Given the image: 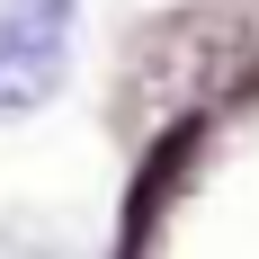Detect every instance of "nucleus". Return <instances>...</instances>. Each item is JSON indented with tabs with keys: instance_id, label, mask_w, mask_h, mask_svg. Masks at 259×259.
<instances>
[{
	"instance_id": "2",
	"label": "nucleus",
	"mask_w": 259,
	"mask_h": 259,
	"mask_svg": "<svg viewBox=\"0 0 259 259\" xmlns=\"http://www.w3.org/2000/svg\"><path fill=\"white\" fill-rule=\"evenodd\" d=\"M188 161H197V116H188V125H170L152 152H143V170H134V197H125V250H116V259H152L161 214H170V197L188 188Z\"/></svg>"
},
{
	"instance_id": "1",
	"label": "nucleus",
	"mask_w": 259,
	"mask_h": 259,
	"mask_svg": "<svg viewBox=\"0 0 259 259\" xmlns=\"http://www.w3.org/2000/svg\"><path fill=\"white\" fill-rule=\"evenodd\" d=\"M72 0H0V125H18L63 90Z\"/></svg>"
}]
</instances>
